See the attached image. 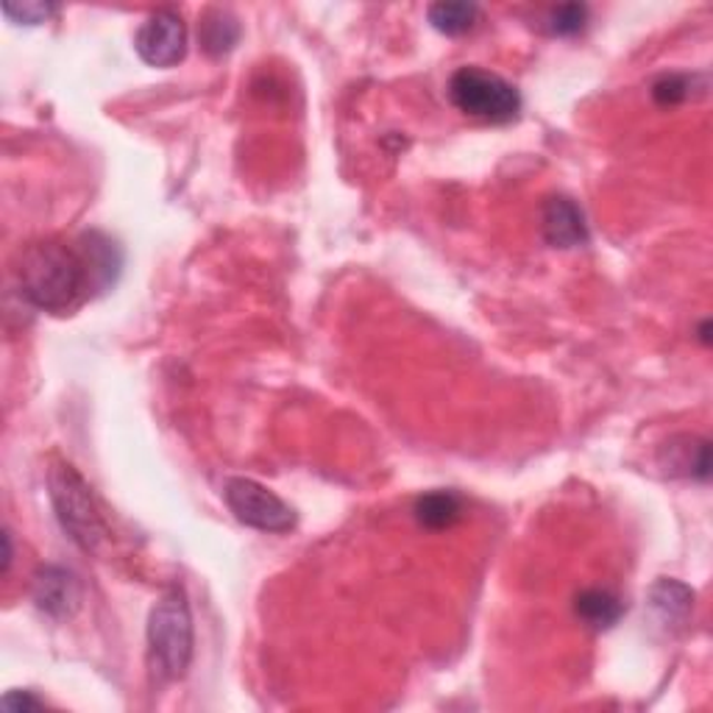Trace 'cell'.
<instances>
[{"mask_svg":"<svg viewBox=\"0 0 713 713\" xmlns=\"http://www.w3.org/2000/svg\"><path fill=\"white\" fill-rule=\"evenodd\" d=\"M691 602H694V594H691L685 585L674 583V580H661V583L652 589V605H655L669 622H680V619L689 616Z\"/></svg>","mask_w":713,"mask_h":713,"instance_id":"cell-14","label":"cell"},{"mask_svg":"<svg viewBox=\"0 0 713 713\" xmlns=\"http://www.w3.org/2000/svg\"><path fill=\"white\" fill-rule=\"evenodd\" d=\"M426 18L438 34L460 37L474 29V23L480 20V9L474 3H435V7H430Z\"/></svg>","mask_w":713,"mask_h":713,"instance_id":"cell-13","label":"cell"},{"mask_svg":"<svg viewBox=\"0 0 713 713\" xmlns=\"http://www.w3.org/2000/svg\"><path fill=\"white\" fill-rule=\"evenodd\" d=\"M34 602L48 616H73L81 602L79 580L59 566H46L34 574Z\"/></svg>","mask_w":713,"mask_h":713,"instance_id":"cell-8","label":"cell"},{"mask_svg":"<svg viewBox=\"0 0 713 713\" xmlns=\"http://www.w3.org/2000/svg\"><path fill=\"white\" fill-rule=\"evenodd\" d=\"M585 20H589V9L583 3H566V7L552 9L546 29L555 37H574L585 29Z\"/></svg>","mask_w":713,"mask_h":713,"instance_id":"cell-15","label":"cell"},{"mask_svg":"<svg viewBox=\"0 0 713 713\" xmlns=\"http://www.w3.org/2000/svg\"><path fill=\"white\" fill-rule=\"evenodd\" d=\"M578 616L583 619L589 627L607 630L624 616V605L619 596L611 594V591L591 589V591H583V594L578 596Z\"/></svg>","mask_w":713,"mask_h":713,"instance_id":"cell-10","label":"cell"},{"mask_svg":"<svg viewBox=\"0 0 713 713\" xmlns=\"http://www.w3.org/2000/svg\"><path fill=\"white\" fill-rule=\"evenodd\" d=\"M460 496L452 491H432L415 502V519L426 530H446L460 519Z\"/></svg>","mask_w":713,"mask_h":713,"instance_id":"cell-12","label":"cell"},{"mask_svg":"<svg viewBox=\"0 0 713 713\" xmlns=\"http://www.w3.org/2000/svg\"><path fill=\"white\" fill-rule=\"evenodd\" d=\"M541 229L552 249H580L589 243V223H585L583 210L566 195H555L546 201L544 212H541Z\"/></svg>","mask_w":713,"mask_h":713,"instance_id":"cell-7","label":"cell"},{"mask_svg":"<svg viewBox=\"0 0 713 713\" xmlns=\"http://www.w3.org/2000/svg\"><path fill=\"white\" fill-rule=\"evenodd\" d=\"M48 485H51V502L53 510H57V519L70 535V541L79 550L96 552L107 539V526H103V519L98 513L96 499H92L84 476L70 463H53L51 474H48Z\"/></svg>","mask_w":713,"mask_h":713,"instance_id":"cell-3","label":"cell"},{"mask_svg":"<svg viewBox=\"0 0 713 713\" xmlns=\"http://www.w3.org/2000/svg\"><path fill=\"white\" fill-rule=\"evenodd\" d=\"M53 12H57V7H51V3H7V7H3V14H7L9 20L23 26L46 23Z\"/></svg>","mask_w":713,"mask_h":713,"instance_id":"cell-16","label":"cell"},{"mask_svg":"<svg viewBox=\"0 0 713 713\" xmlns=\"http://www.w3.org/2000/svg\"><path fill=\"white\" fill-rule=\"evenodd\" d=\"M20 288L23 295L46 312H68L98 288L84 245L73 249L59 240L29 245L20 257Z\"/></svg>","mask_w":713,"mask_h":713,"instance_id":"cell-1","label":"cell"},{"mask_svg":"<svg viewBox=\"0 0 713 713\" xmlns=\"http://www.w3.org/2000/svg\"><path fill=\"white\" fill-rule=\"evenodd\" d=\"M663 452L669 454L663 460L666 471L672 474H685L696 476V480H707L711 474V446L707 441H700V438H680V441L666 443Z\"/></svg>","mask_w":713,"mask_h":713,"instance_id":"cell-9","label":"cell"},{"mask_svg":"<svg viewBox=\"0 0 713 713\" xmlns=\"http://www.w3.org/2000/svg\"><path fill=\"white\" fill-rule=\"evenodd\" d=\"M223 496H227L234 519L240 524L251 526V530L282 535V532H290L295 526V510L284 499H279L277 493L268 491L265 485H260V482L234 476L223 488Z\"/></svg>","mask_w":713,"mask_h":713,"instance_id":"cell-5","label":"cell"},{"mask_svg":"<svg viewBox=\"0 0 713 713\" xmlns=\"http://www.w3.org/2000/svg\"><path fill=\"white\" fill-rule=\"evenodd\" d=\"M449 98L463 114L488 123H508L521 112L519 90L482 68H460L449 79Z\"/></svg>","mask_w":713,"mask_h":713,"instance_id":"cell-4","label":"cell"},{"mask_svg":"<svg viewBox=\"0 0 713 713\" xmlns=\"http://www.w3.org/2000/svg\"><path fill=\"white\" fill-rule=\"evenodd\" d=\"M134 48L140 59L151 68H173L188 53V29H184L182 14L173 9H159L148 14L145 23L140 26L134 37Z\"/></svg>","mask_w":713,"mask_h":713,"instance_id":"cell-6","label":"cell"},{"mask_svg":"<svg viewBox=\"0 0 713 713\" xmlns=\"http://www.w3.org/2000/svg\"><path fill=\"white\" fill-rule=\"evenodd\" d=\"M652 96H655V101L663 103V107L685 101V98H689V79H685V76H666V79H661L652 87Z\"/></svg>","mask_w":713,"mask_h":713,"instance_id":"cell-17","label":"cell"},{"mask_svg":"<svg viewBox=\"0 0 713 713\" xmlns=\"http://www.w3.org/2000/svg\"><path fill=\"white\" fill-rule=\"evenodd\" d=\"M151 661L164 680H182L193 661V616L179 585L164 591L148 616Z\"/></svg>","mask_w":713,"mask_h":713,"instance_id":"cell-2","label":"cell"},{"mask_svg":"<svg viewBox=\"0 0 713 713\" xmlns=\"http://www.w3.org/2000/svg\"><path fill=\"white\" fill-rule=\"evenodd\" d=\"M199 40L201 48H204L210 57H223V53L232 51L240 40V23L229 12H215L207 14L199 26Z\"/></svg>","mask_w":713,"mask_h":713,"instance_id":"cell-11","label":"cell"},{"mask_svg":"<svg viewBox=\"0 0 713 713\" xmlns=\"http://www.w3.org/2000/svg\"><path fill=\"white\" fill-rule=\"evenodd\" d=\"M3 707H7V711H18V707H40V700H34L31 694H18V691H12V694L3 696Z\"/></svg>","mask_w":713,"mask_h":713,"instance_id":"cell-18","label":"cell"}]
</instances>
